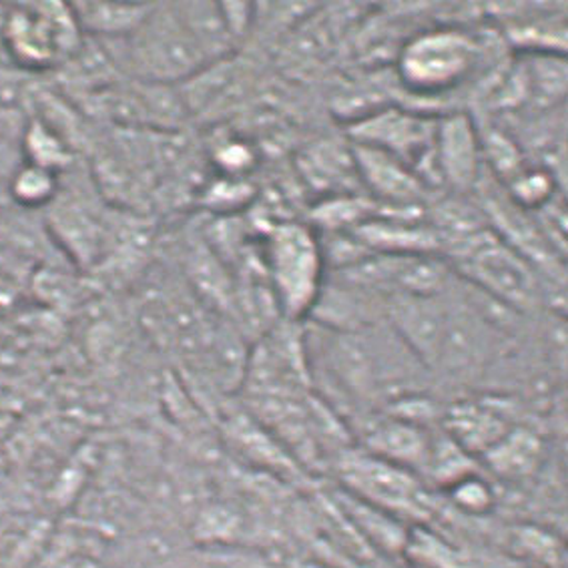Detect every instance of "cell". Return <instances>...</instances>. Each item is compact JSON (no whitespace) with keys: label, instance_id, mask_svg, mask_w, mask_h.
<instances>
[{"label":"cell","instance_id":"cell-1","mask_svg":"<svg viewBox=\"0 0 568 568\" xmlns=\"http://www.w3.org/2000/svg\"><path fill=\"white\" fill-rule=\"evenodd\" d=\"M101 42L116 71H125L138 83L175 87L211 64L181 21L175 4H155L131 34Z\"/></svg>","mask_w":568,"mask_h":568},{"label":"cell","instance_id":"cell-2","mask_svg":"<svg viewBox=\"0 0 568 568\" xmlns=\"http://www.w3.org/2000/svg\"><path fill=\"white\" fill-rule=\"evenodd\" d=\"M480 54V42L463 29L444 27L420 32L404 44L398 77L412 93L443 95L470 79Z\"/></svg>","mask_w":568,"mask_h":568},{"label":"cell","instance_id":"cell-3","mask_svg":"<svg viewBox=\"0 0 568 568\" xmlns=\"http://www.w3.org/2000/svg\"><path fill=\"white\" fill-rule=\"evenodd\" d=\"M324 252L312 230L284 223L267 237V272L277 310L290 320L314 312L322 295Z\"/></svg>","mask_w":568,"mask_h":568},{"label":"cell","instance_id":"cell-4","mask_svg":"<svg viewBox=\"0 0 568 568\" xmlns=\"http://www.w3.org/2000/svg\"><path fill=\"white\" fill-rule=\"evenodd\" d=\"M0 39L12 59L29 69L64 63L81 44V29L71 4L34 2L7 9Z\"/></svg>","mask_w":568,"mask_h":568},{"label":"cell","instance_id":"cell-5","mask_svg":"<svg viewBox=\"0 0 568 568\" xmlns=\"http://www.w3.org/2000/svg\"><path fill=\"white\" fill-rule=\"evenodd\" d=\"M454 255L460 272L508 310H528L540 300L535 267L498 235L478 233L454 247Z\"/></svg>","mask_w":568,"mask_h":568},{"label":"cell","instance_id":"cell-6","mask_svg":"<svg viewBox=\"0 0 568 568\" xmlns=\"http://www.w3.org/2000/svg\"><path fill=\"white\" fill-rule=\"evenodd\" d=\"M337 473L346 488L344 493L386 510L388 515L424 516L428 508L426 490L416 474L366 450L342 453Z\"/></svg>","mask_w":568,"mask_h":568},{"label":"cell","instance_id":"cell-7","mask_svg":"<svg viewBox=\"0 0 568 568\" xmlns=\"http://www.w3.org/2000/svg\"><path fill=\"white\" fill-rule=\"evenodd\" d=\"M352 138L356 145L379 149L398 159L424 180L434 171V143L438 119L408 113L402 109H378L354 121ZM436 173V171H434Z\"/></svg>","mask_w":568,"mask_h":568},{"label":"cell","instance_id":"cell-8","mask_svg":"<svg viewBox=\"0 0 568 568\" xmlns=\"http://www.w3.org/2000/svg\"><path fill=\"white\" fill-rule=\"evenodd\" d=\"M480 133L463 113L438 119L434 143V171L453 190H473L480 178Z\"/></svg>","mask_w":568,"mask_h":568},{"label":"cell","instance_id":"cell-9","mask_svg":"<svg viewBox=\"0 0 568 568\" xmlns=\"http://www.w3.org/2000/svg\"><path fill=\"white\" fill-rule=\"evenodd\" d=\"M432 434L420 422L388 416L369 424L364 434V450L410 473H424L430 453Z\"/></svg>","mask_w":568,"mask_h":568},{"label":"cell","instance_id":"cell-10","mask_svg":"<svg viewBox=\"0 0 568 568\" xmlns=\"http://www.w3.org/2000/svg\"><path fill=\"white\" fill-rule=\"evenodd\" d=\"M356 173L368 185L372 193L382 200L398 205L402 210L414 207L424 193L420 178L402 161L379 149L356 145L352 148Z\"/></svg>","mask_w":568,"mask_h":568},{"label":"cell","instance_id":"cell-11","mask_svg":"<svg viewBox=\"0 0 568 568\" xmlns=\"http://www.w3.org/2000/svg\"><path fill=\"white\" fill-rule=\"evenodd\" d=\"M515 424L505 412L486 402H458L444 414L443 432L470 456H483Z\"/></svg>","mask_w":568,"mask_h":568},{"label":"cell","instance_id":"cell-12","mask_svg":"<svg viewBox=\"0 0 568 568\" xmlns=\"http://www.w3.org/2000/svg\"><path fill=\"white\" fill-rule=\"evenodd\" d=\"M488 473L503 480L518 483L538 473L545 458V443L527 426H513L505 436L480 456Z\"/></svg>","mask_w":568,"mask_h":568},{"label":"cell","instance_id":"cell-13","mask_svg":"<svg viewBox=\"0 0 568 568\" xmlns=\"http://www.w3.org/2000/svg\"><path fill=\"white\" fill-rule=\"evenodd\" d=\"M155 4L141 2H74V21L97 41H115L138 29Z\"/></svg>","mask_w":568,"mask_h":568},{"label":"cell","instance_id":"cell-14","mask_svg":"<svg viewBox=\"0 0 568 568\" xmlns=\"http://www.w3.org/2000/svg\"><path fill=\"white\" fill-rule=\"evenodd\" d=\"M175 9L210 63L227 59L235 41L217 2H178Z\"/></svg>","mask_w":568,"mask_h":568},{"label":"cell","instance_id":"cell-15","mask_svg":"<svg viewBox=\"0 0 568 568\" xmlns=\"http://www.w3.org/2000/svg\"><path fill=\"white\" fill-rule=\"evenodd\" d=\"M22 149H24L27 163L51 169V171L63 168L64 163L71 159L67 139L59 135L53 126L47 125L39 119H34L31 125L24 129Z\"/></svg>","mask_w":568,"mask_h":568},{"label":"cell","instance_id":"cell-16","mask_svg":"<svg viewBox=\"0 0 568 568\" xmlns=\"http://www.w3.org/2000/svg\"><path fill=\"white\" fill-rule=\"evenodd\" d=\"M59 183L51 169L39 168L32 163H22L12 171L11 195L24 207H41L53 200Z\"/></svg>","mask_w":568,"mask_h":568},{"label":"cell","instance_id":"cell-17","mask_svg":"<svg viewBox=\"0 0 568 568\" xmlns=\"http://www.w3.org/2000/svg\"><path fill=\"white\" fill-rule=\"evenodd\" d=\"M180 568H272L240 545H201L180 558Z\"/></svg>","mask_w":568,"mask_h":568},{"label":"cell","instance_id":"cell-18","mask_svg":"<svg viewBox=\"0 0 568 568\" xmlns=\"http://www.w3.org/2000/svg\"><path fill=\"white\" fill-rule=\"evenodd\" d=\"M456 510L464 515L483 516L493 510L496 503L495 488L480 470L464 476L444 490Z\"/></svg>","mask_w":568,"mask_h":568},{"label":"cell","instance_id":"cell-19","mask_svg":"<svg viewBox=\"0 0 568 568\" xmlns=\"http://www.w3.org/2000/svg\"><path fill=\"white\" fill-rule=\"evenodd\" d=\"M480 145H483V153L488 159L490 168L495 169L496 173L500 178H505L506 181L515 180L520 171H525L520 151L516 148L515 141L505 133L490 129L488 133L480 135Z\"/></svg>","mask_w":568,"mask_h":568},{"label":"cell","instance_id":"cell-20","mask_svg":"<svg viewBox=\"0 0 568 568\" xmlns=\"http://www.w3.org/2000/svg\"><path fill=\"white\" fill-rule=\"evenodd\" d=\"M515 205L528 210V207H542L550 201L552 193V178L547 171L540 169H525L516 175L515 180L508 181Z\"/></svg>","mask_w":568,"mask_h":568},{"label":"cell","instance_id":"cell-21","mask_svg":"<svg viewBox=\"0 0 568 568\" xmlns=\"http://www.w3.org/2000/svg\"><path fill=\"white\" fill-rule=\"evenodd\" d=\"M253 161V153L250 151L247 145H243V143H225L222 149H220V153H217V163H220V168H223L225 173H230V175H237V173H242L245 169H250Z\"/></svg>","mask_w":568,"mask_h":568}]
</instances>
